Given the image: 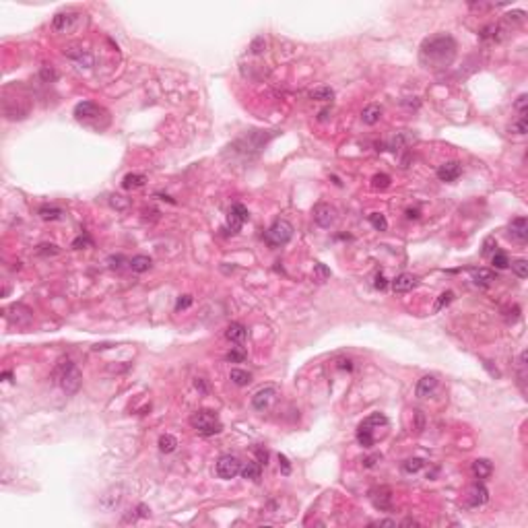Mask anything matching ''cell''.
I'll list each match as a JSON object with an SVG mask.
<instances>
[{
	"label": "cell",
	"mask_w": 528,
	"mask_h": 528,
	"mask_svg": "<svg viewBox=\"0 0 528 528\" xmlns=\"http://www.w3.org/2000/svg\"><path fill=\"white\" fill-rule=\"evenodd\" d=\"M456 58V39L448 33H439V36H431L421 44L419 48V60L425 68H446L454 62Z\"/></svg>",
	"instance_id": "6da1fadb"
},
{
	"label": "cell",
	"mask_w": 528,
	"mask_h": 528,
	"mask_svg": "<svg viewBox=\"0 0 528 528\" xmlns=\"http://www.w3.org/2000/svg\"><path fill=\"white\" fill-rule=\"evenodd\" d=\"M52 380H54L56 384H60V388H62L66 394H76L83 384L81 371L71 359H60L56 363L54 371H52Z\"/></svg>",
	"instance_id": "7a4b0ae2"
},
{
	"label": "cell",
	"mask_w": 528,
	"mask_h": 528,
	"mask_svg": "<svg viewBox=\"0 0 528 528\" xmlns=\"http://www.w3.org/2000/svg\"><path fill=\"white\" fill-rule=\"evenodd\" d=\"M190 425H192L200 436H217L221 434L223 423L219 421V415L215 411H196L190 415Z\"/></svg>",
	"instance_id": "3957f363"
},
{
	"label": "cell",
	"mask_w": 528,
	"mask_h": 528,
	"mask_svg": "<svg viewBox=\"0 0 528 528\" xmlns=\"http://www.w3.org/2000/svg\"><path fill=\"white\" fill-rule=\"evenodd\" d=\"M291 237H293V225L287 219H276L264 233L266 244L273 248H281L285 244H289Z\"/></svg>",
	"instance_id": "277c9868"
},
{
	"label": "cell",
	"mask_w": 528,
	"mask_h": 528,
	"mask_svg": "<svg viewBox=\"0 0 528 528\" xmlns=\"http://www.w3.org/2000/svg\"><path fill=\"white\" fill-rule=\"evenodd\" d=\"M239 471H241V460H239L237 456L223 454L219 460H217V477L219 479L229 481V479L236 477V474H239Z\"/></svg>",
	"instance_id": "5b68a950"
},
{
	"label": "cell",
	"mask_w": 528,
	"mask_h": 528,
	"mask_svg": "<svg viewBox=\"0 0 528 528\" xmlns=\"http://www.w3.org/2000/svg\"><path fill=\"white\" fill-rule=\"evenodd\" d=\"M248 219H250V213H248V209H246L244 204H241V202L231 204L229 215H227V229H229V233H237L241 229V225H244Z\"/></svg>",
	"instance_id": "8992f818"
},
{
	"label": "cell",
	"mask_w": 528,
	"mask_h": 528,
	"mask_svg": "<svg viewBox=\"0 0 528 528\" xmlns=\"http://www.w3.org/2000/svg\"><path fill=\"white\" fill-rule=\"evenodd\" d=\"M276 394H279V390H276V386H273V384H268V386L260 388V390H258V392L252 396V406H254V411L264 413L268 406L274 402Z\"/></svg>",
	"instance_id": "52a82bcc"
},
{
	"label": "cell",
	"mask_w": 528,
	"mask_h": 528,
	"mask_svg": "<svg viewBox=\"0 0 528 528\" xmlns=\"http://www.w3.org/2000/svg\"><path fill=\"white\" fill-rule=\"evenodd\" d=\"M311 215H314V221L318 227H324V229H328L336 221V211L326 202H318L314 206V211H311Z\"/></svg>",
	"instance_id": "ba28073f"
},
{
	"label": "cell",
	"mask_w": 528,
	"mask_h": 528,
	"mask_svg": "<svg viewBox=\"0 0 528 528\" xmlns=\"http://www.w3.org/2000/svg\"><path fill=\"white\" fill-rule=\"evenodd\" d=\"M369 499H371V504H374V508L380 510V512H388V510H392V491H390V487L371 489L369 491Z\"/></svg>",
	"instance_id": "9c48e42d"
},
{
	"label": "cell",
	"mask_w": 528,
	"mask_h": 528,
	"mask_svg": "<svg viewBox=\"0 0 528 528\" xmlns=\"http://www.w3.org/2000/svg\"><path fill=\"white\" fill-rule=\"evenodd\" d=\"M508 233L516 244H526L528 241V219L526 217H516L508 225Z\"/></svg>",
	"instance_id": "30bf717a"
},
{
	"label": "cell",
	"mask_w": 528,
	"mask_h": 528,
	"mask_svg": "<svg viewBox=\"0 0 528 528\" xmlns=\"http://www.w3.org/2000/svg\"><path fill=\"white\" fill-rule=\"evenodd\" d=\"M99 114H103V109L93 101H81L74 108V118L81 120V122H89V120L99 118Z\"/></svg>",
	"instance_id": "8fae6325"
},
{
	"label": "cell",
	"mask_w": 528,
	"mask_h": 528,
	"mask_svg": "<svg viewBox=\"0 0 528 528\" xmlns=\"http://www.w3.org/2000/svg\"><path fill=\"white\" fill-rule=\"evenodd\" d=\"M487 499H489V491L479 481L469 489V493H466V501H469L471 508H481V506L487 504Z\"/></svg>",
	"instance_id": "7c38bea8"
},
{
	"label": "cell",
	"mask_w": 528,
	"mask_h": 528,
	"mask_svg": "<svg viewBox=\"0 0 528 528\" xmlns=\"http://www.w3.org/2000/svg\"><path fill=\"white\" fill-rule=\"evenodd\" d=\"M462 176V165L458 161H446L444 165L437 167V178L441 182H456Z\"/></svg>",
	"instance_id": "4fadbf2b"
},
{
	"label": "cell",
	"mask_w": 528,
	"mask_h": 528,
	"mask_svg": "<svg viewBox=\"0 0 528 528\" xmlns=\"http://www.w3.org/2000/svg\"><path fill=\"white\" fill-rule=\"evenodd\" d=\"M392 291L394 293H409L413 291L415 287H417V276H413L409 273H402V274H398L396 279H392Z\"/></svg>",
	"instance_id": "5bb4252c"
},
{
	"label": "cell",
	"mask_w": 528,
	"mask_h": 528,
	"mask_svg": "<svg viewBox=\"0 0 528 528\" xmlns=\"http://www.w3.org/2000/svg\"><path fill=\"white\" fill-rule=\"evenodd\" d=\"M437 390V378L436 376H423L419 382H417V388H415V394L417 398H427Z\"/></svg>",
	"instance_id": "9a60e30c"
},
{
	"label": "cell",
	"mask_w": 528,
	"mask_h": 528,
	"mask_svg": "<svg viewBox=\"0 0 528 528\" xmlns=\"http://www.w3.org/2000/svg\"><path fill=\"white\" fill-rule=\"evenodd\" d=\"M471 281L479 287H489L495 281V273L491 268H471Z\"/></svg>",
	"instance_id": "2e32d148"
},
{
	"label": "cell",
	"mask_w": 528,
	"mask_h": 528,
	"mask_svg": "<svg viewBox=\"0 0 528 528\" xmlns=\"http://www.w3.org/2000/svg\"><path fill=\"white\" fill-rule=\"evenodd\" d=\"M241 477L248 479V481H254L258 483L262 477V464L258 460H248V462H241Z\"/></svg>",
	"instance_id": "e0dca14e"
},
{
	"label": "cell",
	"mask_w": 528,
	"mask_h": 528,
	"mask_svg": "<svg viewBox=\"0 0 528 528\" xmlns=\"http://www.w3.org/2000/svg\"><path fill=\"white\" fill-rule=\"evenodd\" d=\"M382 106H378V103H369L367 108H363L361 111V122L363 124H367V126H374L380 122V118H382Z\"/></svg>",
	"instance_id": "ac0fdd59"
},
{
	"label": "cell",
	"mask_w": 528,
	"mask_h": 528,
	"mask_svg": "<svg viewBox=\"0 0 528 528\" xmlns=\"http://www.w3.org/2000/svg\"><path fill=\"white\" fill-rule=\"evenodd\" d=\"M225 336H227V341L241 345V343L246 341V336H248V328L244 324H239V322H231L227 326V330H225Z\"/></svg>",
	"instance_id": "d6986e66"
},
{
	"label": "cell",
	"mask_w": 528,
	"mask_h": 528,
	"mask_svg": "<svg viewBox=\"0 0 528 528\" xmlns=\"http://www.w3.org/2000/svg\"><path fill=\"white\" fill-rule=\"evenodd\" d=\"M473 474L477 479H487V477H491V473H493V464H491V460H487V458H477V460L473 462Z\"/></svg>",
	"instance_id": "ffe728a7"
},
{
	"label": "cell",
	"mask_w": 528,
	"mask_h": 528,
	"mask_svg": "<svg viewBox=\"0 0 528 528\" xmlns=\"http://www.w3.org/2000/svg\"><path fill=\"white\" fill-rule=\"evenodd\" d=\"M64 54H66L68 58L76 60V62H79L81 66H87V68L93 66V56L89 54V52H83L81 48H66Z\"/></svg>",
	"instance_id": "44dd1931"
},
{
	"label": "cell",
	"mask_w": 528,
	"mask_h": 528,
	"mask_svg": "<svg viewBox=\"0 0 528 528\" xmlns=\"http://www.w3.org/2000/svg\"><path fill=\"white\" fill-rule=\"evenodd\" d=\"M74 23V15L73 13H58L54 19H52V25H54L56 31H68Z\"/></svg>",
	"instance_id": "7402d4cb"
},
{
	"label": "cell",
	"mask_w": 528,
	"mask_h": 528,
	"mask_svg": "<svg viewBox=\"0 0 528 528\" xmlns=\"http://www.w3.org/2000/svg\"><path fill=\"white\" fill-rule=\"evenodd\" d=\"M357 441H359V446H363V448H371V446H374V441H376L374 429L361 423V425L357 427Z\"/></svg>",
	"instance_id": "603a6c76"
},
{
	"label": "cell",
	"mask_w": 528,
	"mask_h": 528,
	"mask_svg": "<svg viewBox=\"0 0 528 528\" xmlns=\"http://www.w3.org/2000/svg\"><path fill=\"white\" fill-rule=\"evenodd\" d=\"M413 141H415V134H411V132H398L396 136H392V141L388 143V149H390V151H398V149H402V146L411 145Z\"/></svg>",
	"instance_id": "cb8c5ba5"
},
{
	"label": "cell",
	"mask_w": 528,
	"mask_h": 528,
	"mask_svg": "<svg viewBox=\"0 0 528 528\" xmlns=\"http://www.w3.org/2000/svg\"><path fill=\"white\" fill-rule=\"evenodd\" d=\"M151 264H153V260L149 256H145V254H138V256H134L130 262H128V266L132 268V273H146L151 268Z\"/></svg>",
	"instance_id": "d4e9b609"
},
{
	"label": "cell",
	"mask_w": 528,
	"mask_h": 528,
	"mask_svg": "<svg viewBox=\"0 0 528 528\" xmlns=\"http://www.w3.org/2000/svg\"><path fill=\"white\" fill-rule=\"evenodd\" d=\"M229 378H231V382L236 384V386H248L250 382H252V374L246 371V369H237V367L231 369Z\"/></svg>",
	"instance_id": "484cf974"
},
{
	"label": "cell",
	"mask_w": 528,
	"mask_h": 528,
	"mask_svg": "<svg viewBox=\"0 0 528 528\" xmlns=\"http://www.w3.org/2000/svg\"><path fill=\"white\" fill-rule=\"evenodd\" d=\"M145 182H146V178H145L143 174H128V176H124V180H122V188H124V190L141 188V186H145Z\"/></svg>",
	"instance_id": "4316f807"
},
{
	"label": "cell",
	"mask_w": 528,
	"mask_h": 528,
	"mask_svg": "<svg viewBox=\"0 0 528 528\" xmlns=\"http://www.w3.org/2000/svg\"><path fill=\"white\" fill-rule=\"evenodd\" d=\"M62 215H64V211L58 209V206H41L39 209V217L44 221H58V219H62Z\"/></svg>",
	"instance_id": "83f0119b"
},
{
	"label": "cell",
	"mask_w": 528,
	"mask_h": 528,
	"mask_svg": "<svg viewBox=\"0 0 528 528\" xmlns=\"http://www.w3.org/2000/svg\"><path fill=\"white\" fill-rule=\"evenodd\" d=\"M334 97V91L330 87H316L310 91V99L314 101H330Z\"/></svg>",
	"instance_id": "f1b7e54d"
},
{
	"label": "cell",
	"mask_w": 528,
	"mask_h": 528,
	"mask_svg": "<svg viewBox=\"0 0 528 528\" xmlns=\"http://www.w3.org/2000/svg\"><path fill=\"white\" fill-rule=\"evenodd\" d=\"M176 448H178V439L171 436V434H163L159 437V450H161V452L169 454V452H174Z\"/></svg>",
	"instance_id": "f546056e"
},
{
	"label": "cell",
	"mask_w": 528,
	"mask_h": 528,
	"mask_svg": "<svg viewBox=\"0 0 528 528\" xmlns=\"http://www.w3.org/2000/svg\"><path fill=\"white\" fill-rule=\"evenodd\" d=\"M423 466H425V460H423V458H409V460H404L402 471L409 473V474H415V473H419Z\"/></svg>",
	"instance_id": "4dcf8cb0"
},
{
	"label": "cell",
	"mask_w": 528,
	"mask_h": 528,
	"mask_svg": "<svg viewBox=\"0 0 528 528\" xmlns=\"http://www.w3.org/2000/svg\"><path fill=\"white\" fill-rule=\"evenodd\" d=\"M363 425L376 429V427H380V425H388V419L384 417L382 413H374V415H369L367 419H363Z\"/></svg>",
	"instance_id": "1f68e13d"
},
{
	"label": "cell",
	"mask_w": 528,
	"mask_h": 528,
	"mask_svg": "<svg viewBox=\"0 0 528 528\" xmlns=\"http://www.w3.org/2000/svg\"><path fill=\"white\" fill-rule=\"evenodd\" d=\"M369 223H371V227L378 229V231H386L388 229V221L382 213H371L369 215Z\"/></svg>",
	"instance_id": "d6a6232c"
},
{
	"label": "cell",
	"mask_w": 528,
	"mask_h": 528,
	"mask_svg": "<svg viewBox=\"0 0 528 528\" xmlns=\"http://www.w3.org/2000/svg\"><path fill=\"white\" fill-rule=\"evenodd\" d=\"M452 299H454V293L452 291H444L441 295L436 299V304H434V311H441L446 306L452 304Z\"/></svg>",
	"instance_id": "836d02e7"
},
{
	"label": "cell",
	"mask_w": 528,
	"mask_h": 528,
	"mask_svg": "<svg viewBox=\"0 0 528 528\" xmlns=\"http://www.w3.org/2000/svg\"><path fill=\"white\" fill-rule=\"evenodd\" d=\"M491 262H493V266L497 268V271H504V268H508L510 266V258H508V254L506 252H497L491 256Z\"/></svg>",
	"instance_id": "e575fe53"
},
{
	"label": "cell",
	"mask_w": 528,
	"mask_h": 528,
	"mask_svg": "<svg viewBox=\"0 0 528 528\" xmlns=\"http://www.w3.org/2000/svg\"><path fill=\"white\" fill-rule=\"evenodd\" d=\"M510 264H512V271L516 273V276H520V279H526L528 276V262L524 258H518V260L510 262Z\"/></svg>",
	"instance_id": "d590c367"
},
{
	"label": "cell",
	"mask_w": 528,
	"mask_h": 528,
	"mask_svg": "<svg viewBox=\"0 0 528 528\" xmlns=\"http://www.w3.org/2000/svg\"><path fill=\"white\" fill-rule=\"evenodd\" d=\"M388 186H390V176H388V174H376L374 178H371V188L386 190Z\"/></svg>",
	"instance_id": "8d00e7d4"
},
{
	"label": "cell",
	"mask_w": 528,
	"mask_h": 528,
	"mask_svg": "<svg viewBox=\"0 0 528 528\" xmlns=\"http://www.w3.org/2000/svg\"><path fill=\"white\" fill-rule=\"evenodd\" d=\"M483 256H493L497 252V241H495V237H487L483 241Z\"/></svg>",
	"instance_id": "74e56055"
},
{
	"label": "cell",
	"mask_w": 528,
	"mask_h": 528,
	"mask_svg": "<svg viewBox=\"0 0 528 528\" xmlns=\"http://www.w3.org/2000/svg\"><path fill=\"white\" fill-rule=\"evenodd\" d=\"M314 274L318 276V281H326V279H330V268H326L322 262H316L314 264Z\"/></svg>",
	"instance_id": "f35d334b"
},
{
	"label": "cell",
	"mask_w": 528,
	"mask_h": 528,
	"mask_svg": "<svg viewBox=\"0 0 528 528\" xmlns=\"http://www.w3.org/2000/svg\"><path fill=\"white\" fill-rule=\"evenodd\" d=\"M510 130L516 132V134H526V132H528V120H526V116H520V120H518V122H514Z\"/></svg>",
	"instance_id": "ab89813d"
},
{
	"label": "cell",
	"mask_w": 528,
	"mask_h": 528,
	"mask_svg": "<svg viewBox=\"0 0 528 528\" xmlns=\"http://www.w3.org/2000/svg\"><path fill=\"white\" fill-rule=\"evenodd\" d=\"M60 250H58V246H54V244H39L37 246V254L39 256H54V254H58Z\"/></svg>",
	"instance_id": "60d3db41"
},
{
	"label": "cell",
	"mask_w": 528,
	"mask_h": 528,
	"mask_svg": "<svg viewBox=\"0 0 528 528\" xmlns=\"http://www.w3.org/2000/svg\"><path fill=\"white\" fill-rule=\"evenodd\" d=\"M244 359H246V351L244 349H231L227 353V361H231V363H241Z\"/></svg>",
	"instance_id": "b9f144b4"
},
{
	"label": "cell",
	"mask_w": 528,
	"mask_h": 528,
	"mask_svg": "<svg viewBox=\"0 0 528 528\" xmlns=\"http://www.w3.org/2000/svg\"><path fill=\"white\" fill-rule=\"evenodd\" d=\"M93 244V239L87 236V233H83V236H79L76 237L74 241H73V248L74 250H81V248H85V246H91Z\"/></svg>",
	"instance_id": "7bdbcfd3"
},
{
	"label": "cell",
	"mask_w": 528,
	"mask_h": 528,
	"mask_svg": "<svg viewBox=\"0 0 528 528\" xmlns=\"http://www.w3.org/2000/svg\"><path fill=\"white\" fill-rule=\"evenodd\" d=\"M264 48H266V41H264V37H256V39L252 41V44H250V52H252V54H262Z\"/></svg>",
	"instance_id": "ee69618b"
},
{
	"label": "cell",
	"mask_w": 528,
	"mask_h": 528,
	"mask_svg": "<svg viewBox=\"0 0 528 528\" xmlns=\"http://www.w3.org/2000/svg\"><path fill=\"white\" fill-rule=\"evenodd\" d=\"M526 101H528V95H526V93H522L520 97L516 99V103H514V108H516L518 111H520L522 116H526Z\"/></svg>",
	"instance_id": "f6af8a7d"
},
{
	"label": "cell",
	"mask_w": 528,
	"mask_h": 528,
	"mask_svg": "<svg viewBox=\"0 0 528 528\" xmlns=\"http://www.w3.org/2000/svg\"><path fill=\"white\" fill-rule=\"evenodd\" d=\"M190 306H192V295H180L178 304H176V310L180 311V310H186Z\"/></svg>",
	"instance_id": "bcb514c9"
},
{
	"label": "cell",
	"mask_w": 528,
	"mask_h": 528,
	"mask_svg": "<svg viewBox=\"0 0 528 528\" xmlns=\"http://www.w3.org/2000/svg\"><path fill=\"white\" fill-rule=\"evenodd\" d=\"M254 452H256V456H258V462H260L262 466H266V464H268V452H266V450L260 448V446H256Z\"/></svg>",
	"instance_id": "7dc6e473"
},
{
	"label": "cell",
	"mask_w": 528,
	"mask_h": 528,
	"mask_svg": "<svg viewBox=\"0 0 528 528\" xmlns=\"http://www.w3.org/2000/svg\"><path fill=\"white\" fill-rule=\"evenodd\" d=\"M41 79L44 81H54V79H58V73L54 71V68H41Z\"/></svg>",
	"instance_id": "c3c4849f"
},
{
	"label": "cell",
	"mask_w": 528,
	"mask_h": 528,
	"mask_svg": "<svg viewBox=\"0 0 528 528\" xmlns=\"http://www.w3.org/2000/svg\"><path fill=\"white\" fill-rule=\"evenodd\" d=\"M374 287H376V289H380V291H384V289L388 287V281H386V276H384L382 273H378V274H376V281H374Z\"/></svg>",
	"instance_id": "681fc988"
},
{
	"label": "cell",
	"mask_w": 528,
	"mask_h": 528,
	"mask_svg": "<svg viewBox=\"0 0 528 528\" xmlns=\"http://www.w3.org/2000/svg\"><path fill=\"white\" fill-rule=\"evenodd\" d=\"M122 198H124V196H118V194H116V196H111V206H116V209H120V211L126 209L128 202H126V200H122Z\"/></svg>",
	"instance_id": "f907efd6"
},
{
	"label": "cell",
	"mask_w": 528,
	"mask_h": 528,
	"mask_svg": "<svg viewBox=\"0 0 528 528\" xmlns=\"http://www.w3.org/2000/svg\"><path fill=\"white\" fill-rule=\"evenodd\" d=\"M279 462H281V471H283V474H289V473H291V464H289V460H287V456L279 454Z\"/></svg>",
	"instance_id": "816d5d0a"
},
{
	"label": "cell",
	"mask_w": 528,
	"mask_h": 528,
	"mask_svg": "<svg viewBox=\"0 0 528 528\" xmlns=\"http://www.w3.org/2000/svg\"><path fill=\"white\" fill-rule=\"evenodd\" d=\"M380 458H382V456H380V454H374V456H367V458H365V460H363V466H365V469H371V466H374V464H376V462L380 460Z\"/></svg>",
	"instance_id": "f5cc1de1"
},
{
	"label": "cell",
	"mask_w": 528,
	"mask_h": 528,
	"mask_svg": "<svg viewBox=\"0 0 528 528\" xmlns=\"http://www.w3.org/2000/svg\"><path fill=\"white\" fill-rule=\"evenodd\" d=\"M524 15H526L524 11H514V13H508V19L520 23V21H524Z\"/></svg>",
	"instance_id": "db71d44e"
},
{
	"label": "cell",
	"mask_w": 528,
	"mask_h": 528,
	"mask_svg": "<svg viewBox=\"0 0 528 528\" xmlns=\"http://www.w3.org/2000/svg\"><path fill=\"white\" fill-rule=\"evenodd\" d=\"M122 260H124V256H111L109 258V266L111 268H120V266H122V264H120Z\"/></svg>",
	"instance_id": "11a10c76"
},
{
	"label": "cell",
	"mask_w": 528,
	"mask_h": 528,
	"mask_svg": "<svg viewBox=\"0 0 528 528\" xmlns=\"http://www.w3.org/2000/svg\"><path fill=\"white\" fill-rule=\"evenodd\" d=\"M371 526H396V520H378L371 522Z\"/></svg>",
	"instance_id": "9f6ffc18"
},
{
	"label": "cell",
	"mask_w": 528,
	"mask_h": 528,
	"mask_svg": "<svg viewBox=\"0 0 528 528\" xmlns=\"http://www.w3.org/2000/svg\"><path fill=\"white\" fill-rule=\"evenodd\" d=\"M406 217H409V219H419V211L417 209H409V211H406Z\"/></svg>",
	"instance_id": "6f0895ef"
},
{
	"label": "cell",
	"mask_w": 528,
	"mask_h": 528,
	"mask_svg": "<svg viewBox=\"0 0 528 528\" xmlns=\"http://www.w3.org/2000/svg\"><path fill=\"white\" fill-rule=\"evenodd\" d=\"M194 384H196V388H200L202 392H206V386H204V382H202V378H196V382H194Z\"/></svg>",
	"instance_id": "680465c9"
},
{
	"label": "cell",
	"mask_w": 528,
	"mask_h": 528,
	"mask_svg": "<svg viewBox=\"0 0 528 528\" xmlns=\"http://www.w3.org/2000/svg\"><path fill=\"white\" fill-rule=\"evenodd\" d=\"M339 367H343V369H353V365H351V361H349V359H347V361L343 359V361L339 363Z\"/></svg>",
	"instance_id": "91938a15"
},
{
	"label": "cell",
	"mask_w": 528,
	"mask_h": 528,
	"mask_svg": "<svg viewBox=\"0 0 528 528\" xmlns=\"http://www.w3.org/2000/svg\"><path fill=\"white\" fill-rule=\"evenodd\" d=\"M2 378H6V380H11V378H13V374H11V371H4V374H2Z\"/></svg>",
	"instance_id": "94428289"
}]
</instances>
